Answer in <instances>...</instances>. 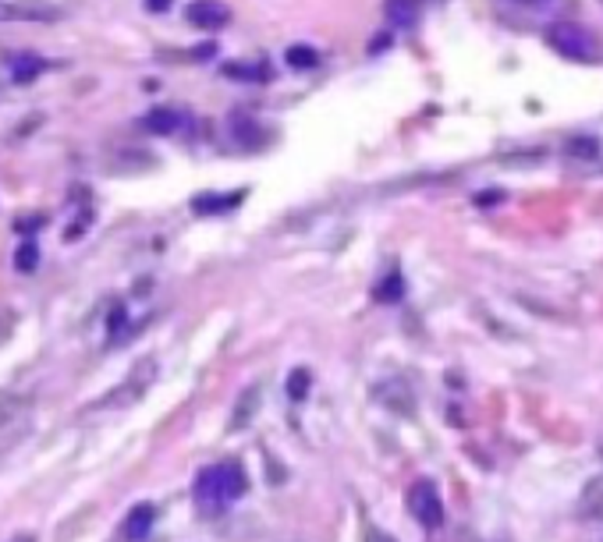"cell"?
I'll use <instances>...</instances> for the list:
<instances>
[{"mask_svg":"<svg viewBox=\"0 0 603 542\" xmlns=\"http://www.w3.org/2000/svg\"><path fill=\"white\" fill-rule=\"evenodd\" d=\"M245 493V471L238 464H220V468H206L196 478V500L206 511H217L227 500H238Z\"/></svg>","mask_w":603,"mask_h":542,"instance_id":"1","label":"cell"},{"mask_svg":"<svg viewBox=\"0 0 603 542\" xmlns=\"http://www.w3.org/2000/svg\"><path fill=\"white\" fill-rule=\"evenodd\" d=\"M547 47L554 54H561L565 61H579V64H590L597 57V39L582 25H572V21L550 25L547 29Z\"/></svg>","mask_w":603,"mask_h":542,"instance_id":"2","label":"cell"},{"mask_svg":"<svg viewBox=\"0 0 603 542\" xmlns=\"http://www.w3.org/2000/svg\"><path fill=\"white\" fill-rule=\"evenodd\" d=\"M153 379H157V359L135 361V368L124 376V383H121V386H114L106 397H100V401H97V408H128V404L142 401V394L153 386Z\"/></svg>","mask_w":603,"mask_h":542,"instance_id":"3","label":"cell"},{"mask_svg":"<svg viewBox=\"0 0 603 542\" xmlns=\"http://www.w3.org/2000/svg\"><path fill=\"white\" fill-rule=\"evenodd\" d=\"M408 511H412V518H415L419 525L440 529V521H444V504H440L437 486L426 482V478H419V482L408 489Z\"/></svg>","mask_w":603,"mask_h":542,"instance_id":"4","label":"cell"},{"mask_svg":"<svg viewBox=\"0 0 603 542\" xmlns=\"http://www.w3.org/2000/svg\"><path fill=\"white\" fill-rule=\"evenodd\" d=\"M64 7L47 0H0V21H61Z\"/></svg>","mask_w":603,"mask_h":542,"instance_id":"5","label":"cell"},{"mask_svg":"<svg viewBox=\"0 0 603 542\" xmlns=\"http://www.w3.org/2000/svg\"><path fill=\"white\" fill-rule=\"evenodd\" d=\"M185 18H189V25H196L202 32H217V29H224L231 21V11L220 0H192Z\"/></svg>","mask_w":603,"mask_h":542,"instance_id":"6","label":"cell"},{"mask_svg":"<svg viewBox=\"0 0 603 542\" xmlns=\"http://www.w3.org/2000/svg\"><path fill=\"white\" fill-rule=\"evenodd\" d=\"M142 128H146L149 135H174V131L185 128V114L174 110V106H157V110H149V114L142 117Z\"/></svg>","mask_w":603,"mask_h":542,"instance_id":"7","label":"cell"},{"mask_svg":"<svg viewBox=\"0 0 603 542\" xmlns=\"http://www.w3.org/2000/svg\"><path fill=\"white\" fill-rule=\"evenodd\" d=\"M245 199V188H238V191H206V195H196V202H192V209L200 213V216H213V213H227V209H234L238 202Z\"/></svg>","mask_w":603,"mask_h":542,"instance_id":"8","label":"cell"},{"mask_svg":"<svg viewBox=\"0 0 603 542\" xmlns=\"http://www.w3.org/2000/svg\"><path fill=\"white\" fill-rule=\"evenodd\" d=\"M422 7H426V0H387V4H384V14H387V21H391V25H398V29H412V25L419 21Z\"/></svg>","mask_w":603,"mask_h":542,"instance_id":"9","label":"cell"},{"mask_svg":"<svg viewBox=\"0 0 603 542\" xmlns=\"http://www.w3.org/2000/svg\"><path fill=\"white\" fill-rule=\"evenodd\" d=\"M43 72H47V61H43V57H36V54H18V57L11 61V79H14L18 86L36 82Z\"/></svg>","mask_w":603,"mask_h":542,"instance_id":"10","label":"cell"},{"mask_svg":"<svg viewBox=\"0 0 603 542\" xmlns=\"http://www.w3.org/2000/svg\"><path fill=\"white\" fill-rule=\"evenodd\" d=\"M579 514L586 521H603V478H590L579 496Z\"/></svg>","mask_w":603,"mask_h":542,"instance_id":"11","label":"cell"},{"mask_svg":"<svg viewBox=\"0 0 603 542\" xmlns=\"http://www.w3.org/2000/svg\"><path fill=\"white\" fill-rule=\"evenodd\" d=\"M259 386H249L242 397H238V404H234V415H231V429L238 433V429H245L249 422H252V415H256V408H259Z\"/></svg>","mask_w":603,"mask_h":542,"instance_id":"12","label":"cell"},{"mask_svg":"<svg viewBox=\"0 0 603 542\" xmlns=\"http://www.w3.org/2000/svg\"><path fill=\"white\" fill-rule=\"evenodd\" d=\"M153 518H157L153 504H139V507L128 514V525H124L128 539H146V536H149V529H153Z\"/></svg>","mask_w":603,"mask_h":542,"instance_id":"13","label":"cell"},{"mask_svg":"<svg viewBox=\"0 0 603 542\" xmlns=\"http://www.w3.org/2000/svg\"><path fill=\"white\" fill-rule=\"evenodd\" d=\"M285 61H288L295 72H309V68L319 64V50L309 47V43H292V47L285 50Z\"/></svg>","mask_w":603,"mask_h":542,"instance_id":"14","label":"cell"},{"mask_svg":"<svg viewBox=\"0 0 603 542\" xmlns=\"http://www.w3.org/2000/svg\"><path fill=\"white\" fill-rule=\"evenodd\" d=\"M600 153H603L600 139H593V135L568 139V157H575V160H600Z\"/></svg>","mask_w":603,"mask_h":542,"instance_id":"15","label":"cell"},{"mask_svg":"<svg viewBox=\"0 0 603 542\" xmlns=\"http://www.w3.org/2000/svg\"><path fill=\"white\" fill-rule=\"evenodd\" d=\"M231 135H234L238 142H245V146H256L263 131H259V124H256L252 117H245V114H234V117H231Z\"/></svg>","mask_w":603,"mask_h":542,"instance_id":"16","label":"cell"},{"mask_svg":"<svg viewBox=\"0 0 603 542\" xmlns=\"http://www.w3.org/2000/svg\"><path fill=\"white\" fill-rule=\"evenodd\" d=\"M377 298H380V301H398V298H404L402 273H387V276L380 280V287H377Z\"/></svg>","mask_w":603,"mask_h":542,"instance_id":"17","label":"cell"},{"mask_svg":"<svg viewBox=\"0 0 603 542\" xmlns=\"http://www.w3.org/2000/svg\"><path fill=\"white\" fill-rule=\"evenodd\" d=\"M36 263H39V249H36V241H25V245L14 252V270L32 273L36 270Z\"/></svg>","mask_w":603,"mask_h":542,"instance_id":"18","label":"cell"},{"mask_svg":"<svg viewBox=\"0 0 603 542\" xmlns=\"http://www.w3.org/2000/svg\"><path fill=\"white\" fill-rule=\"evenodd\" d=\"M309 383H312L309 368H295V372L288 376V397H292V401H305V394H309Z\"/></svg>","mask_w":603,"mask_h":542,"instance_id":"19","label":"cell"},{"mask_svg":"<svg viewBox=\"0 0 603 542\" xmlns=\"http://www.w3.org/2000/svg\"><path fill=\"white\" fill-rule=\"evenodd\" d=\"M224 75H227V79H256V82H259V79H267L270 72H267L263 64H227Z\"/></svg>","mask_w":603,"mask_h":542,"instance_id":"20","label":"cell"},{"mask_svg":"<svg viewBox=\"0 0 603 542\" xmlns=\"http://www.w3.org/2000/svg\"><path fill=\"white\" fill-rule=\"evenodd\" d=\"M89 220H93V213H89V209H86V213H82L79 220H72V224H68V231H64V241H79V238L86 234Z\"/></svg>","mask_w":603,"mask_h":542,"instance_id":"21","label":"cell"},{"mask_svg":"<svg viewBox=\"0 0 603 542\" xmlns=\"http://www.w3.org/2000/svg\"><path fill=\"white\" fill-rule=\"evenodd\" d=\"M43 224H47V216H39V213H36V216H18V220H14V231L36 234V227H43Z\"/></svg>","mask_w":603,"mask_h":542,"instance_id":"22","label":"cell"},{"mask_svg":"<svg viewBox=\"0 0 603 542\" xmlns=\"http://www.w3.org/2000/svg\"><path fill=\"white\" fill-rule=\"evenodd\" d=\"M18 408H21V397H0V426L11 422L18 415Z\"/></svg>","mask_w":603,"mask_h":542,"instance_id":"23","label":"cell"},{"mask_svg":"<svg viewBox=\"0 0 603 542\" xmlns=\"http://www.w3.org/2000/svg\"><path fill=\"white\" fill-rule=\"evenodd\" d=\"M504 195H507L504 188H490V191H480V195H476V206H483V209H487V206H497V199H504Z\"/></svg>","mask_w":603,"mask_h":542,"instance_id":"24","label":"cell"},{"mask_svg":"<svg viewBox=\"0 0 603 542\" xmlns=\"http://www.w3.org/2000/svg\"><path fill=\"white\" fill-rule=\"evenodd\" d=\"M121 323H124V309H114V316H110V334H117Z\"/></svg>","mask_w":603,"mask_h":542,"instance_id":"25","label":"cell"},{"mask_svg":"<svg viewBox=\"0 0 603 542\" xmlns=\"http://www.w3.org/2000/svg\"><path fill=\"white\" fill-rule=\"evenodd\" d=\"M146 7H149V11H157V14H164V11L171 7V0H146Z\"/></svg>","mask_w":603,"mask_h":542,"instance_id":"26","label":"cell"},{"mask_svg":"<svg viewBox=\"0 0 603 542\" xmlns=\"http://www.w3.org/2000/svg\"><path fill=\"white\" fill-rule=\"evenodd\" d=\"M369 542H395V539H387L384 532H373V536H369Z\"/></svg>","mask_w":603,"mask_h":542,"instance_id":"27","label":"cell"},{"mask_svg":"<svg viewBox=\"0 0 603 542\" xmlns=\"http://www.w3.org/2000/svg\"><path fill=\"white\" fill-rule=\"evenodd\" d=\"M514 4H522V7H536V4H543V0H514Z\"/></svg>","mask_w":603,"mask_h":542,"instance_id":"28","label":"cell"},{"mask_svg":"<svg viewBox=\"0 0 603 542\" xmlns=\"http://www.w3.org/2000/svg\"><path fill=\"white\" fill-rule=\"evenodd\" d=\"M600 457H603V447H600Z\"/></svg>","mask_w":603,"mask_h":542,"instance_id":"29","label":"cell"}]
</instances>
